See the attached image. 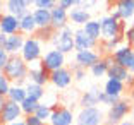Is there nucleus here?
<instances>
[{
  "mask_svg": "<svg viewBox=\"0 0 134 125\" xmlns=\"http://www.w3.org/2000/svg\"><path fill=\"white\" fill-rule=\"evenodd\" d=\"M28 70H29V65L21 58L19 55H10L2 74L7 77L9 82H14L16 86L24 87V84L28 81Z\"/></svg>",
  "mask_w": 134,
  "mask_h": 125,
  "instance_id": "1",
  "label": "nucleus"
},
{
  "mask_svg": "<svg viewBox=\"0 0 134 125\" xmlns=\"http://www.w3.org/2000/svg\"><path fill=\"white\" fill-rule=\"evenodd\" d=\"M100 29H102V38L105 39H114L117 36H124L126 31V22L120 19H115L112 16H105L100 19Z\"/></svg>",
  "mask_w": 134,
  "mask_h": 125,
  "instance_id": "2",
  "label": "nucleus"
},
{
  "mask_svg": "<svg viewBox=\"0 0 134 125\" xmlns=\"http://www.w3.org/2000/svg\"><path fill=\"white\" fill-rule=\"evenodd\" d=\"M43 48H41V41L35 38V36H28L24 39V45L19 51V57L28 63H35V62H40L41 60V55H43Z\"/></svg>",
  "mask_w": 134,
  "mask_h": 125,
  "instance_id": "3",
  "label": "nucleus"
},
{
  "mask_svg": "<svg viewBox=\"0 0 134 125\" xmlns=\"http://www.w3.org/2000/svg\"><path fill=\"white\" fill-rule=\"evenodd\" d=\"M131 110H132V106H131V103L127 101V99H119L115 105L108 106L107 118H105L107 125H119L131 113Z\"/></svg>",
  "mask_w": 134,
  "mask_h": 125,
  "instance_id": "4",
  "label": "nucleus"
},
{
  "mask_svg": "<svg viewBox=\"0 0 134 125\" xmlns=\"http://www.w3.org/2000/svg\"><path fill=\"white\" fill-rule=\"evenodd\" d=\"M52 43L55 45V48L59 51H62L64 55L71 53V51L74 50V29L67 24L65 27H62L60 31L55 33V36H53V39H52Z\"/></svg>",
  "mask_w": 134,
  "mask_h": 125,
  "instance_id": "5",
  "label": "nucleus"
},
{
  "mask_svg": "<svg viewBox=\"0 0 134 125\" xmlns=\"http://www.w3.org/2000/svg\"><path fill=\"white\" fill-rule=\"evenodd\" d=\"M40 65L43 67L47 72H53L59 70L65 65V55L62 51H59L57 48H52L48 50L45 55H41V60H40Z\"/></svg>",
  "mask_w": 134,
  "mask_h": 125,
  "instance_id": "6",
  "label": "nucleus"
},
{
  "mask_svg": "<svg viewBox=\"0 0 134 125\" xmlns=\"http://www.w3.org/2000/svg\"><path fill=\"white\" fill-rule=\"evenodd\" d=\"M103 113L98 106L93 108H81L76 118V125H102Z\"/></svg>",
  "mask_w": 134,
  "mask_h": 125,
  "instance_id": "7",
  "label": "nucleus"
},
{
  "mask_svg": "<svg viewBox=\"0 0 134 125\" xmlns=\"http://www.w3.org/2000/svg\"><path fill=\"white\" fill-rule=\"evenodd\" d=\"M48 122H50V125H72L74 113L65 106H52V115Z\"/></svg>",
  "mask_w": 134,
  "mask_h": 125,
  "instance_id": "8",
  "label": "nucleus"
},
{
  "mask_svg": "<svg viewBox=\"0 0 134 125\" xmlns=\"http://www.w3.org/2000/svg\"><path fill=\"white\" fill-rule=\"evenodd\" d=\"M108 16L120 19L126 22L127 19L134 17V0H115V9H112V12Z\"/></svg>",
  "mask_w": 134,
  "mask_h": 125,
  "instance_id": "9",
  "label": "nucleus"
},
{
  "mask_svg": "<svg viewBox=\"0 0 134 125\" xmlns=\"http://www.w3.org/2000/svg\"><path fill=\"white\" fill-rule=\"evenodd\" d=\"M23 117V111H21V106L17 103H12L7 99L5 103L4 110H2V113H0V125H10L14 122L21 120Z\"/></svg>",
  "mask_w": 134,
  "mask_h": 125,
  "instance_id": "10",
  "label": "nucleus"
},
{
  "mask_svg": "<svg viewBox=\"0 0 134 125\" xmlns=\"http://www.w3.org/2000/svg\"><path fill=\"white\" fill-rule=\"evenodd\" d=\"M102 58V53L95 50H83V51H76V63H77L81 69H91L98 60Z\"/></svg>",
  "mask_w": 134,
  "mask_h": 125,
  "instance_id": "11",
  "label": "nucleus"
},
{
  "mask_svg": "<svg viewBox=\"0 0 134 125\" xmlns=\"http://www.w3.org/2000/svg\"><path fill=\"white\" fill-rule=\"evenodd\" d=\"M50 82L59 89H65L72 84V72L65 67H62L59 70H53L50 72Z\"/></svg>",
  "mask_w": 134,
  "mask_h": 125,
  "instance_id": "12",
  "label": "nucleus"
},
{
  "mask_svg": "<svg viewBox=\"0 0 134 125\" xmlns=\"http://www.w3.org/2000/svg\"><path fill=\"white\" fill-rule=\"evenodd\" d=\"M67 24H69V16H67L65 9L60 7V5H55L53 9H50V26H52V29L60 31Z\"/></svg>",
  "mask_w": 134,
  "mask_h": 125,
  "instance_id": "13",
  "label": "nucleus"
},
{
  "mask_svg": "<svg viewBox=\"0 0 134 125\" xmlns=\"http://www.w3.org/2000/svg\"><path fill=\"white\" fill-rule=\"evenodd\" d=\"M132 58H134V50H132L131 46H127V45L119 46L117 50L112 53V60H114V63L124 67V69H129Z\"/></svg>",
  "mask_w": 134,
  "mask_h": 125,
  "instance_id": "14",
  "label": "nucleus"
},
{
  "mask_svg": "<svg viewBox=\"0 0 134 125\" xmlns=\"http://www.w3.org/2000/svg\"><path fill=\"white\" fill-rule=\"evenodd\" d=\"M0 33L5 36H10V34H17L19 33V19L7 12H4L0 16Z\"/></svg>",
  "mask_w": 134,
  "mask_h": 125,
  "instance_id": "15",
  "label": "nucleus"
},
{
  "mask_svg": "<svg viewBox=\"0 0 134 125\" xmlns=\"http://www.w3.org/2000/svg\"><path fill=\"white\" fill-rule=\"evenodd\" d=\"M28 81L31 82V84H36V86L43 87L47 82H50V72H47L41 65L29 67V70H28Z\"/></svg>",
  "mask_w": 134,
  "mask_h": 125,
  "instance_id": "16",
  "label": "nucleus"
},
{
  "mask_svg": "<svg viewBox=\"0 0 134 125\" xmlns=\"http://www.w3.org/2000/svg\"><path fill=\"white\" fill-rule=\"evenodd\" d=\"M95 46H98L96 41H93L91 38H88L83 33V29L79 27L74 31V50L76 51H83V50H93Z\"/></svg>",
  "mask_w": 134,
  "mask_h": 125,
  "instance_id": "17",
  "label": "nucleus"
},
{
  "mask_svg": "<svg viewBox=\"0 0 134 125\" xmlns=\"http://www.w3.org/2000/svg\"><path fill=\"white\" fill-rule=\"evenodd\" d=\"M4 7H5L4 10H7V14L17 17V19H21L23 16H26L29 12V7L24 4L23 0H5Z\"/></svg>",
  "mask_w": 134,
  "mask_h": 125,
  "instance_id": "18",
  "label": "nucleus"
},
{
  "mask_svg": "<svg viewBox=\"0 0 134 125\" xmlns=\"http://www.w3.org/2000/svg\"><path fill=\"white\" fill-rule=\"evenodd\" d=\"M100 94H102L100 87H96V86L90 87L88 91L83 93V96L79 99V105L83 106V108H93V106L100 105Z\"/></svg>",
  "mask_w": 134,
  "mask_h": 125,
  "instance_id": "19",
  "label": "nucleus"
},
{
  "mask_svg": "<svg viewBox=\"0 0 134 125\" xmlns=\"http://www.w3.org/2000/svg\"><path fill=\"white\" fill-rule=\"evenodd\" d=\"M67 16H69V21H71L72 24H76V26H83V24H86L88 21L91 19L90 10H84V9H81L79 5L69 9V10H67Z\"/></svg>",
  "mask_w": 134,
  "mask_h": 125,
  "instance_id": "20",
  "label": "nucleus"
},
{
  "mask_svg": "<svg viewBox=\"0 0 134 125\" xmlns=\"http://www.w3.org/2000/svg\"><path fill=\"white\" fill-rule=\"evenodd\" d=\"M24 39H26V36L21 34V33L7 36V41H5L4 50L7 51L9 55H19L21 48H23V45H24Z\"/></svg>",
  "mask_w": 134,
  "mask_h": 125,
  "instance_id": "21",
  "label": "nucleus"
},
{
  "mask_svg": "<svg viewBox=\"0 0 134 125\" xmlns=\"http://www.w3.org/2000/svg\"><path fill=\"white\" fill-rule=\"evenodd\" d=\"M110 63H114L112 55H103L102 58H100L98 62L90 69L91 75H93V77H98V79L103 77V75H107V70H108V65H110Z\"/></svg>",
  "mask_w": 134,
  "mask_h": 125,
  "instance_id": "22",
  "label": "nucleus"
},
{
  "mask_svg": "<svg viewBox=\"0 0 134 125\" xmlns=\"http://www.w3.org/2000/svg\"><path fill=\"white\" fill-rule=\"evenodd\" d=\"M81 29H83V33L88 36V38H91L93 41H96V43H98L100 38H102L100 21H96V19H90L86 24H83V26H81Z\"/></svg>",
  "mask_w": 134,
  "mask_h": 125,
  "instance_id": "23",
  "label": "nucleus"
},
{
  "mask_svg": "<svg viewBox=\"0 0 134 125\" xmlns=\"http://www.w3.org/2000/svg\"><path fill=\"white\" fill-rule=\"evenodd\" d=\"M36 22H35V17H33L31 10L26 14V16H23L19 19V33L21 34H35L36 33Z\"/></svg>",
  "mask_w": 134,
  "mask_h": 125,
  "instance_id": "24",
  "label": "nucleus"
},
{
  "mask_svg": "<svg viewBox=\"0 0 134 125\" xmlns=\"http://www.w3.org/2000/svg\"><path fill=\"white\" fill-rule=\"evenodd\" d=\"M35 17V22L38 29H45V27H52L50 26V10L47 9H35L31 12Z\"/></svg>",
  "mask_w": 134,
  "mask_h": 125,
  "instance_id": "25",
  "label": "nucleus"
},
{
  "mask_svg": "<svg viewBox=\"0 0 134 125\" xmlns=\"http://www.w3.org/2000/svg\"><path fill=\"white\" fill-rule=\"evenodd\" d=\"M126 89V84L120 81H115V79H108L105 82V87H103V93L110 94V96H115V98H120V94Z\"/></svg>",
  "mask_w": 134,
  "mask_h": 125,
  "instance_id": "26",
  "label": "nucleus"
},
{
  "mask_svg": "<svg viewBox=\"0 0 134 125\" xmlns=\"http://www.w3.org/2000/svg\"><path fill=\"white\" fill-rule=\"evenodd\" d=\"M127 75H129L127 69L117 65V63H110V65H108V70H107V77H108V79H115V81L126 82Z\"/></svg>",
  "mask_w": 134,
  "mask_h": 125,
  "instance_id": "27",
  "label": "nucleus"
},
{
  "mask_svg": "<svg viewBox=\"0 0 134 125\" xmlns=\"http://www.w3.org/2000/svg\"><path fill=\"white\" fill-rule=\"evenodd\" d=\"M5 98L9 99V101L12 103H17V105H21V103L26 99V91H24V87L21 86H16V84H10V87H9V93Z\"/></svg>",
  "mask_w": 134,
  "mask_h": 125,
  "instance_id": "28",
  "label": "nucleus"
},
{
  "mask_svg": "<svg viewBox=\"0 0 134 125\" xmlns=\"http://www.w3.org/2000/svg\"><path fill=\"white\" fill-rule=\"evenodd\" d=\"M24 91H26V98L35 99V101H38V103H40V99L45 96V87L31 84V82H28V84L24 86Z\"/></svg>",
  "mask_w": 134,
  "mask_h": 125,
  "instance_id": "29",
  "label": "nucleus"
},
{
  "mask_svg": "<svg viewBox=\"0 0 134 125\" xmlns=\"http://www.w3.org/2000/svg\"><path fill=\"white\" fill-rule=\"evenodd\" d=\"M122 41H124V36H117V38H114V39H105V41L102 43L103 53H105V55H112L119 46H120Z\"/></svg>",
  "mask_w": 134,
  "mask_h": 125,
  "instance_id": "30",
  "label": "nucleus"
},
{
  "mask_svg": "<svg viewBox=\"0 0 134 125\" xmlns=\"http://www.w3.org/2000/svg\"><path fill=\"white\" fill-rule=\"evenodd\" d=\"M38 105H40L38 101L26 98L19 106H21V111H23V115H24V117H28V115H35V111H36V108H38Z\"/></svg>",
  "mask_w": 134,
  "mask_h": 125,
  "instance_id": "31",
  "label": "nucleus"
},
{
  "mask_svg": "<svg viewBox=\"0 0 134 125\" xmlns=\"http://www.w3.org/2000/svg\"><path fill=\"white\" fill-rule=\"evenodd\" d=\"M55 29H52V27H45V29H36L35 33V38L38 41H52L53 36H55Z\"/></svg>",
  "mask_w": 134,
  "mask_h": 125,
  "instance_id": "32",
  "label": "nucleus"
},
{
  "mask_svg": "<svg viewBox=\"0 0 134 125\" xmlns=\"http://www.w3.org/2000/svg\"><path fill=\"white\" fill-rule=\"evenodd\" d=\"M50 115H52V106H48V105H41V103H40L38 108H36V111H35V117H36V118H40V120L45 123V122H48Z\"/></svg>",
  "mask_w": 134,
  "mask_h": 125,
  "instance_id": "33",
  "label": "nucleus"
},
{
  "mask_svg": "<svg viewBox=\"0 0 134 125\" xmlns=\"http://www.w3.org/2000/svg\"><path fill=\"white\" fill-rule=\"evenodd\" d=\"M69 70L72 72V81H77V82H81L84 77H86V70H84V69H81V67H79L77 63L71 65V69H69Z\"/></svg>",
  "mask_w": 134,
  "mask_h": 125,
  "instance_id": "34",
  "label": "nucleus"
},
{
  "mask_svg": "<svg viewBox=\"0 0 134 125\" xmlns=\"http://www.w3.org/2000/svg\"><path fill=\"white\" fill-rule=\"evenodd\" d=\"M57 4H59V0H36L35 7L36 9H47V10H50V9H53Z\"/></svg>",
  "mask_w": 134,
  "mask_h": 125,
  "instance_id": "35",
  "label": "nucleus"
},
{
  "mask_svg": "<svg viewBox=\"0 0 134 125\" xmlns=\"http://www.w3.org/2000/svg\"><path fill=\"white\" fill-rule=\"evenodd\" d=\"M119 99H120V98H115V96H110V94H105L103 91H102V94H100V105L112 106V105H115Z\"/></svg>",
  "mask_w": 134,
  "mask_h": 125,
  "instance_id": "36",
  "label": "nucleus"
},
{
  "mask_svg": "<svg viewBox=\"0 0 134 125\" xmlns=\"http://www.w3.org/2000/svg\"><path fill=\"white\" fill-rule=\"evenodd\" d=\"M124 39L127 41V46H131L134 50V26L126 27V31H124Z\"/></svg>",
  "mask_w": 134,
  "mask_h": 125,
  "instance_id": "37",
  "label": "nucleus"
},
{
  "mask_svg": "<svg viewBox=\"0 0 134 125\" xmlns=\"http://www.w3.org/2000/svg\"><path fill=\"white\" fill-rule=\"evenodd\" d=\"M9 87H10V82L7 81V77L4 74H0V96H7Z\"/></svg>",
  "mask_w": 134,
  "mask_h": 125,
  "instance_id": "38",
  "label": "nucleus"
},
{
  "mask_svg": "<svg viewBox=\"0 0 134 125\" xmlns=\"http://www.w3.org/2000/svg\"><path fill=\"white\" fill-rule=\"evenodd\" d=\"M98 4V0H79L77 5L81 9H84V10H88V9H93L95 5Z\"/></svg>",
  "mask_w": 134,
  "mask_h": 125,
  "instance_id": "39",
  "label": "nucleus"
},
{
  "mask_svg": "<svg viewBox=\"0 0 134 125\" xmlns=\"http://www.w3.org/2000/svg\"><path fill=\"white\" fill-rule=\"evenodd\" d=\"M24 123H26V125H45L43 122L40 120V118H36L35 115H28V117H24Z\"/></svg>",
  "mask_w": 134,
  "mask_h": 125,
  "instance_id": "40",
  "label": "nucleus"
},
{
  "mask_svg": "<svg viewBox=\"0 0 134 125\" xmlns=\"http://www.w3.org/2000/svg\"><path fill=\"white\" fill-rule=\"evenodd\" d=\"M77 2H79V0H59V4H57V5H60V7H64L67 10V9L76 7V5H77Z\"/></svg>",
  "mask_w": 134,
  "mask_h": 125,
  "instance_id": "41",
  "label": "nucleus"
},
{
  "mask_svg": "<svg viewBox=\"0 0 134 125\" xmlns=\"http://www.w3.org/2000/svg\"><path fill=\"white\" fill-rule=\"evenodd\" d=\"M9 57H10V55H9L5 50H0V74H2V70H4V67H5V63H7Z\"/></svg>",
  "mask_w": 134,
  "mask_h": 125,
  "instance_id": "42",
  "label": "nucleus"
},
{
  "mask_svg": "<svg viewBox=\"0 0 134 125\" xmlns=\"http://www.w3.org/2000/svg\"><path fill=\"white\" fill-rule=\"evenodd\" d=\"M5 41H7V36L0 33V50H4V46H5Z\"/></svg>",
  "mask_w": 134,
  "mask_h": 125,
  "instance_id": "43",
  "label": "nucleus"
},
{
  "mask_svg": "<svg viewBox=\"0 0 134 125\" xmlns=\"http://www.w3.org/2000/svg\"><path fill=\"white\" fill-rule=\"evenodd\" d=\"M5 103H7V98H5V96H0V113H2V110H4Z\"/></svg>",
  "mask_w": 134,
  "mask_h": 125,
  "instance_id": "44",
  "label": "nucleus"
},
{
  "mask_svg": "<svg viewBox=\"0 0 134 125\" xmlns=\"http://www.w3.org/2000/svg\"><path fill=\"white\" fill-rule=\"evenodd\" d=\"M127 72H129V74H132V75H134V58H132V62H131L129 69H127Z\"/></svg>",
  "mask_w": 134,
  "mask_h": 125,
  "instance_id": "45",
  "label": "nucleus"
},
{
  "mask_svg": "<svg viewBox=\"0 0 134 125\" xmlns=\"http://www.w3.org/2000/svg\"><path fill=\"white\" fill-rule=\"evenodd\" d=\"M119 125H134V122L132 120H122Z\"/></svg>",
  "mask_w": 134,
  "mask_h": 125,
  "instance_id": "46",
  "label": "nucleus"
},
{
  "mask_svg": "<svg viewBox=\"0 0 134 125\" xmlns=\"http://www.w3.org/2000/svg\"><path fill=\"white\" fill-rule=\"evenodd\" d=\"M23 2H24L26 5H28V7H31V5H35V2H36V0H23Z\"/></svg>",
  "mask_w": 134,
  "mask_h": 125,
  "instance_id": "47",
  "label": "nucleus"
},
{
  "mask_svg": "<svg viewBox=\"0 0 134 125\" xmlns=\"http://www.w3.org/2000/svg\"><path fill=\"white\" fill-rule=\"evenodd\" d=\"M4 14V0H0V16Z\"/></svg>",
  "mask_w": 134,
  "mask_h": 125,
  "instance_id": "48",
  "label": "nucleus"
},
{
  "mask_svg": "<svg viewBox=\"0 0 134 125\" xmlns=\"http://www.w3.org/2000/svg\"><path fill=\"white\" fill-rule=\"evenodd\" d=\"M10 125H26V123H24V120H17V122H14V123H10Z\"/></svg>",
  "mask_w": 134,
  "mask_h": 125,
  "instance_id": "49",
  "label": "nucleus"
},
{
  "mask_svg": "<svg viewBox=\"0 0 134 125\" xmlns=\"http://www.w3.org/2000/svg\"><path fill=\"white\" fill-rule=\"evenodd\" d=\"M131 99L134 101V86H131Z\"/></svg>",
  "mask_w": 134,
  "mask_h": 125,
  "instance_id": "50",
  "label": "nucleus"
},
{
  "mask_svg": "<svg viewBox=\"0 0 134 125\" xmlns=\"http://www.w3.org/2000/svg\"><path fill=\"white\" fill-rule=\"evenodd\" d=\"M131 115H132V122H134V108L131 110Z\"/></svg>",
  "mask_w": 134,
  "mask_h": 125,
  "instance_id": "51",
  "label": "nucleus"
},
{
  "mask_svg": "<svg viewBox=\"0 0 134 125\" xmlns=\"http://www.w3.org/2000/svg\"><path fill=\"white\" fill-rule=\"evenodd\" d=\"M131 26H134V17H132V24H131Z\"/></svg>",
  "mask_w": 134,
  "mask_h": 125,
  "instance_id": "52",
  "label": "nucleus"
},
{
  "mask_svg": "<svg viewBox=\"0 0 134 125\" xmlns=\"http://www.w3.org/2000/svg\"><path fill=\"white\" fill-rule=\"evenodd\" d=\"M107 2H115V0H107Z\"/></svg>",
  "mask_w": 134,
  "mask_h": 125,
  "instance_id": "53",
  "label": "nucleus"
},
{
  "mask_svg": "<svg viewBox=\"0 0 134 125\" xmlns=\"http://www.w3.org/2000/svg\"><path fill=\"white\" fill-rule=\"evenodd\" d=\"M103 125H107V123H103Z\"/></svg>",
  "mask_w": 134,
  "mask_h": 125,
  "instance_id": "54",
  "label": "nucleus"
}]
</instances>
